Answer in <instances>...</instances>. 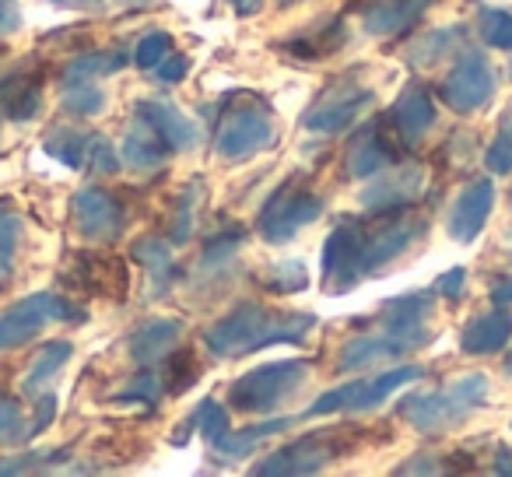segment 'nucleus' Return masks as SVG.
<instances>
[{"mask_svg":"<svg viewBox=\"0 0 512 477\" xmlns=\"http://www.w3.org/2000/svg\"><path fill=\"white\" fill-rule=\"evenodd\" d=\"M120 64H123L120 53H95V57L78 60V64H74L71 71L64 74V81H67V85H71V81H92L95 74H113V71H120Z\"/></svg>","mask_w":512,"mask_h":477,"instance_id":"cd10ccee","label":"nucleus"},{"mask_svg":"<svg viewBox=\"0 0 512 477\" xmlns=\"http://www.w3.org/2000/svg\"><path fill=\"white\" fill-rule=\"evenodd\" d=\"M141 113H144V120H148L151 127H155L158 134L165 137V144H169L172 151L190 148L193 137H197L193 123H186L183 113H176V109L165 106V102H141Z\"/></svg>","mask_w":512,"mask_h":477,"instance_id":"dca6fc26","label":"nucleus"},{"mask_svg":"<svg viewBox=\"0 0 512 477\" xmlns=\"http://www.w3.org/2000/svg\"><path fill=\"white\" fill-rule=\"evenodd\" d=\"M288 425H292L288 418H274V421H264V425L242 428V432H225L218 442H211V446L218 456H246L256 442H264V439H271V435L285 432Z\"/></svg>","mask_w":512,"mask_h":477,"instance_id":"412c9836","label":"nucleus"},{"mask_svg":"<svg viewBox=\"0 0 512 477\" xmlns=\"http://www.w3.org/2000/svg\"><path fill=\"white\" fill-rule=\"evenodd\" d=\"M390 123H393V130H397L400 141H404V148L418 144L435 123V106H432V99H428L425 88H407V92L397 99V106L390 109Z\"/></svg>","mask_w":512,"mask_h":477,"instance_id":"4468645a","label":"nucleus"},{"mask_svg":"<svg viewBox=\"0 0 512 477\" xmlns=\"http://www.w3.org/2000/svg\"><path fill=\"white\" fill-rule=\"evenodd\" d=\"M197 428L207 442H218L221 435L228 432V411L218 404V400H204L197 411Z\"/></svg>","mask_w":512,"mask_h":477,"instance_id":"7c9ffc66","label":"nucleus"},{"mask_svg":"<svg viewBox=\"0 0 512 477\" xmlns=\"http://www.w3.org/2000/svg\"><path fill=\"white\" fill-rule=\"evenodd\" d=\"M495 204V186L491 179H474L460 190V197L453 200V211H449V235L456 243H470L477 232L484 228Z\"/></svg>","mask_w":512,"mask_h":477,"instance_id":"9b49d317","label":"nucleus"},{"mask_svg":"<svg viewBox=\"0 0 512 477\" xmlns=\"http://www.w3.org/2000/svg\"><path fill=\"white\" fill-rule=\"evenodd\" d=\"M67 358H71V344H67V341H60V344H46V348L36 355V362H32L29 379H25V390H29V393L43 390V386L50 383L53 376H57L60 365H64Z\"/></svg>","mask_w":512,"mask_h":477,"instance_id":"4be33fe9","label":"nucleus"},{"mask_svg":"<svg viewBox=\"0 0 512 477\" xmlns=\"http://www.w3.org/2000/svg\"><path fill=\"white\" fill-rule=\"evenodd\" d=\"M432 0H386L379 8L369 11L365 25H369L376 36H386V32H404L407 25L418 22V15L428 8Z\"/></svg>","mask_w":512,"mask_h":477,"instance_id":"f3484780","label":"nucleus"},{"mask_svg":"<svg viewBox=\"0 0 512 477\" xmlns=\"http://www.w3.org/2000/svg\"><path fill=\"white\" fill-rule=\"evenodd\" d=\"M15 29H18V4L15 0H0V36Z\"/></svg>","mask_w":512,"mask_h":477,"instance_id":"4c0bfd02","label":"nucleus"},{"mask_svg":"<svg viewBox=\"0 0 512 477\" xmlns=\"http://www.w3.org/2000/svg\"><path fill=\"white\" fill-rule=\"evenodd\" d=\"M323 211V200L316 193L302 190L299 183H288L278 190V197L267 200V207L256 218V228L264 235L267 243H285V239H295L302 225L316 221Z\"/></svg>","mask_w":512,"mask_h":477,"instance_id":"0eeeda50","label":"nucleus"},{"mask_svg":"<svg viewBox=\"0 0 512 477\" xmlns=\"http://www.w3.org/2000/svg\"><path fill=\"white\" fill-rule=\"evenodd\" d=\"M463 281H467V271H446L439 281H435V288L432 292H439V295H446V299H460V292H463Z\"/></svg>","mask_w":512,"mask_h":477,"instance_id":"f704fd0d","label":"nucleus"},{"mask_svg":"<svg viewBox=\"0 0 512 477\" xmlns=\"http://www.w3.org/2000/svg\"><path fill=\"white\" fill-rule=\"evenodd\" d=\"M491 299L498 302V306H509L512 302V278H502L491 285Z\"/></svg>","mask_w":512,"mask_h":477,"instance_id":"58836bf2","label":"nucleus"},{"mask_svg":"<svg viewBox=\"0 0 512 477\" xmlns=\"http://www.w3.org/2000/svg\"><path fill=\"white\" fill-rule=\"evenodd\" d=\"M165 53H169V36H162V32H155V36H148L141 46H137V64L148 67V71H155V67L162 64Z\"/></svg>","mask_w":512,"mask_h":477,"instance_id":"72a5a7b5","label":"nucleus"},{"mask_svg":"<svg viewBox=\"0 0 512 477\" xmlns=\"http://www.w3.org/2000/svg\"><path fill=\"white\" fill-rule=\"evenodd\" d=\"M64 106L78 116H95L102 106H106V99H102V92L92 85V81H71V92L64 95Z\"/></svg>","mask_w":512,"mask_h":477,"instance_id":"c85d7f7f","label":"nucleus"},{"mask_svg":"<svg viewBox=\"0 0 512 477\" xmlns=\"http://www.w3.org/2000/svg\"><path fill=\"white\" fill-rule=\"evenodd\" d=\"M85 144H88V137L81 134V130L64 127V130H53L50 141H46V148H50L60 162H67V165H74V169H78V165H85V158H81Z\"/></svg>","mask_w":512,"mask_h":477,"instance_id":"a878e982","label":"nucleus"},{"mask_svg":"<svg viewBox=\"0 0 512 477\" xmlns=\"http://www.w3.org/2000/svg\"><path fill=\"white\" fill-rule=\"evenodd\" d=\"M309 281L306 267L299 264V260H288V264H278L274 267V278H271V288L281 295H292V292H302Z\"/></svg>","mask_w":512,"mask_h":477,"instance_id":"473e14b6","label":"nucleus"},{"mask_svg":"<svg viewBox=\"0 0 512 477\" xmlns=\"http://www.w3.org/2000/svg\"><path fill=\"white\" fill-rule=\"evenodd\" d=\"M281 4H295V0H281Z\"/></svg>","mask_w":512,"mask_h":477,"instance_id":"37998d69","label":"nucleus"},{"mask_svg":"<svg viewBox=\"0 0 512 477\" xmlns=\"http://www.w3.org/2000/svg\"><path fill=\"white\" fill-rule=\"evenodd\" d=\"M512 337V309H498V313L477 316L463 327L460 348L467 355H495L509 344Z\"/></svg>","mask_w":512,"mask_h":477,"instance_id":"2eb2a0df","label":"nucleus"},{"mask_svg":"<svg viewBox=\"0 0 512 477\" xmlns=\"http://www.w3.org/2000/svg\"><path fill=\"white\" fill-rule=\"evenodd\" d=\"M18 243H22V221H18L15 211H4V207H0V285L15 271Z\"/></svg>","mask_w":512,"mask_h":477,"instance_id":"b1692460","label":"nucleus"},{"mask_svg":"<svg viewBox=\"0 0 512 477\" xmlns=\"http://www.w3.org/2000/svg\"><path fill=\"white\" fill-rule=\"evenodd\" d=\"M232 8L239 11V15H256V11H260V0H232Z\"/></svg>","mask_w":512,"mask_h":477,"instance_id":"a19ab883","label":"nucleus"},{"mask_svg":"<svg viewBox=\"0 0 512 477\" xmlns=\"http://www.w3.org/2000/svg\"><path fill=\"white\" fill-rule=\"evenodd\" d=\"M274 137H278V130H274L271 109L264 102H232L218 130V155L228 162H239V158L271 148Z\"/></svg>","mask_w":512,"mask_h":477,"instance_id":"39448f33","label":"nucleus"},{"mask_svg":"<svg viewBox=\"0 0 512 477\" xmlns=\"http://www.w3.org/2000/svg\"><path fill=\"white\" fill-rule=\"evenodd\" d=\"M123 151H127V158L137 165V169H151V165L162 162L172 148L165 144V137L144 120V123H134V130H130L127 141H123Z\"/></svg>","mask_w":512,"mask_h":477,"instance_id":"6ab92c4d","label":"nucleus"},{"mask_svg":"<svg viewBox=\"0 0 512 477\" xmlns=\"http://www.w3.org/2000/svg\"><path fill=\"white\" fill-rule=\"evenodd\" d=\"M495 92V74H491L488 60L481 53H470L453 67L446 81H442V99L456 109V113H474Z\"/></svg>","mask_w":512,"mask_h":477,"instance_id":"1a4fd4ad","label":"nucleus"},{"mask_svg":"<svg viewBox=\"0 0 512 477\" xmlns=\"http://www.w3.org/2000/svg\"><path fill=\"white\" fill-rule=\"evenodd\" d=\"M200 379V358L193 348H176L169 355V369H165V390L186 393Z\"/></svg>","mask_w":512,"mask_h":477,"instance_id":"5701e85b","label":"nucleus"},{"mask_svg":"<svg viewBox=\"0 0 512 477\" xmlns=\"http://www.w3.org/2000/svg\"><path fill=\"white\" fill-rule=\"evenodd\" d=\"M505 372H509V376H512V355L505 358Z\"/></svg>","mask_w":512,"mask_h":477,"instance_id":"79ce46f5","label":"nucleus"},{"mask_svg":"<svg viewBox=\"0 0 512 477\" xmlns=\"http://www.w3.org/2000/svg\"><path fill=\"white\" fill-rule=\"evenodd\" d=\"M74 218H78V228L88 239H113L123 228L120 204H116L106 190H99V186L78 193V200H74Z\"/></svg>","mask_w":512,"mask_h":477,"instance_id":"ddd939ff","label":"nucleus"},{"mask_svg":"<svg viewBox=\"0 0 512 477\" xmlns=\"http://www.w3.org/2000/svg\"><path fill=\"white\" fill-rule=\"evenodd\" d=\"M186 71H190V60H186V57H179V53H176V57H162V67H158V78H162V81H183L186 78Z\"/></svg>","mask_w":512,"mask_h":477,"instance_id":"c9c22d12","label":"nucleus"},{"mask_svg":"<svg viewBox=\"0 0 512 477\" xmlns=\"http://www.w3.org/2000/svg\"><path fill=\"white\" fill-rule=\"evenodd\" d=\"M365 446V428H320L313 435H302L292 446L278 449L274 456H267L256 474H313L323 470L327 463L351 456Z\"/></svg>","mask_w":512,"mask_h":477,"instance_id":"f03ea898","label":"nucleus"},{"mask_svg":"<svg viewBox=\"0 0 512 477\" xmlns=\"http://www.w3.org/2000/svg\"><path fill=\"white\" fill-rule=\"evenodd\" d=\"M53 411H57V400H53V397L39 400V404H36V421H32L29 435H43L46 428H50V421H53Z\"/></svg>","mask_w":512,"mask_h":477,"instance_id":"e433bc0d","label":"nucleus"},{"mask_svg":"<svg viewBox=\"0 0 512 477\" xmlns=\"http://www.w3.org/2000/svg\"><path fill=\"white\" fill-rule=\"evenodd\" d=\"M85 158H88V169H92V172H102V176H109V172L120 169V158H116L113 144L102 141V137H88Z\"/></svg>","mask_w":512,"mask_h":477,"instance_id":"2f4dec72","label":"nucleus"},{"mask_svg":"<svg viewBox=\"0 0 512 477\" xmlns=\"http://www.w3.org/2000/svg\"><path fill=\"white\" fill-rule=\"evenodd\" d=\"M498 463H495V470H498V474H512V453H509V449H498Z\"/></svg>","mask_w":512,"mask_h":477,"instance_id":"ea45409f","label":"nucleus"},{"mask_svg":"<svg viewBox=\"0 0 512 477\" xmlns=\"http://www.w3.org/2000/svg\"><path fill=\"white\" fill-rule=\"evenodd\" d=\"M313 327H316V316H306V313L285 316L271 306L246 302V306H235L225 320H218L207 330V348L218 358H242V355H249V351H260L278 341L302 344V337Z\"/></svg>","mask_w":512,"mask_h":477,"instance_id":"f257e3e1","label":"nucleus"},{"mask_svg":"<svg viewBox=\"0 0 512 477\" xmlns=\"http://www.w3.org/2000/svg\"><path fill=\"white\" fill-rule=\"evenodd\" d=\"M179 334H183V323L179 320H155L137 330L134 341H130V351H134L137 362H155V358H162L179 341Z\"/></svg>","mask_w":512,"mask_h":477,"instance_id":"a211bd4d","label":"nucleus"},{"mask_svg":"<svg viewBox=\"0 0 512 477\" xmlns=\"http://www.w3.org/2000/svg\"><path fill=\"white\" fill-rule=\"evenodd\" d=\"M421 369L418 365H404V369H393V372H383V376H369V379H355V383H344L337 390L323 393L309 414H337V411H369V407L383 404L393 390H400L404 383L418 379Z\"/></svg>","mask_w":512,"mask_h":477,"instance_id":"6e6552de","label":"nucleus"},{"mask_svg":"<svg viewBox=\"0 0 512 477\" xmlns=\"http://www.w3.org/2000/svg\"><path fill=\"white\" fill-rule=\"evenodd\" d=\"M369 106H372V92H365V88H351V92H341V95L327 92L320 99V106L309 109L306 127L320 130V134H337V130H344L348 123H355Z\"/></svg>","mask_w":512,"mask_h":477,"instance_id":"f8f14e48","label":"nucleus"},{"mask_svg":"<svg viewBox=\"0 0 512 477\" xmlns=\"http://www.w3.org/2000/svg\"><path fill=\"white\" fill-rule=\"evenodd\" d=\"M484 162H488L491 172H512V106L505 109L502 127H498V137L484 155Z\"/></svg>","mask_w":512,"mask_h":477,"instance_id":"bb28decb","label":"nucleus"},{"mask_svg":"<svg viewBox=\"0 0 512 477\" xmlns=\"http://www.w3.org/2000/svg\"><path fill=\"white\" fill-rule=\"evenodd\" d=\"M67 285L81 288V292L92 295H113V299H127V267L120 257H85L78 253L74 257V271L67 274Z\"/></svg>","mask_w":512,"mask_h":477,"instance_id":"9d476101","label":"nucleus"},{"mask_svg":"<svg viewBox=\"0 0 512 477\" xmlns=\"http://www.w3.org/2000/svg\"><path fill=\"white\" fill-rule=\"evenodd\" d=\"M404 344L400 341H393L390 334L386 337H376V341H355V344H348L344 348V355H341V369H369V365H376V362H386V358H397V355H404Z\"/></svg>","mask_w":512,"mask_h":477,"instance_id":"aec40b11","label":"nucleus"},{"mask_svg":"<svg viewBox=\"0 0 512 477\" xmlns=\"http://www.w3.org/2000/svg\"><path fill=\"white\" fill-rule=\"evenodd\" d=\"M477 29H481V39L488 46H498V50H512V11L484 8L481 18H477Z\"/></svg>","mask_w":512,"mask_h":477,"instance_id":"393cba45","label":"nucleus"},{"mask_svg":"<svg viewBox=\"0 0 512 477\" xmlns=\"http://www.w3.org/2000/svg\"><path fill=\"white\" fill-rule=\"evenodd\" d=\"M309 376V362L295 358V362H274L264 369H253L246 376H239L228 386V404L235 411H274L278 404H285L288 397H295L302 383Z\"/></svg>","mask_w":512,"mask_h":477,"instance_id":"20e7f679","label":"nucleus"},{"mask_svg":"<svg viewBox=\"0 0 512 477\" xmlns=\"http://www.w3.org/2000/svg\"><path fill=\"white\" fill-rule=\"evenodd\" d=\"M25 439H29V428L22 421V407L11 397H0V442L4 446H18Z\"/></svg>","mask_w":512,"mask_h":477,"instance_id":"c756f323","label":"nucleus"},{"mask_svg":"<svg viewBox=\"0 0 512 477\" xmlns=\"http://www.w3.org/2000/svg\"><path fill=\"white\" fill-rule=\"evenodd\" d=\"M484 393H488V379L467 376L456 386H446V390L404 400V404H400V418L418 428V432H442V428L460 425L474 407H481Z\"/></svg>","mask_w":512,"mask_h":477,"instance_id":"7ed1b4c3","label":"nucleus"},{"mask_svg":"<svg viewBox=\"0 0 512 477\" xmlns=\"http://www.w3.org/2000/svg\"><path fill=\"white\" fill-rule=\"evenodd\" d=\"M81 323L85 320V309L71 306L60 295H36V299H22L11 309L0 313V348H18V344L32 341L43 327L50 323Z\"/></svg>","mask_w":512,"mask_h":477,"instance_id":"423d86ee","label":"nucleus"}]
</instances>
